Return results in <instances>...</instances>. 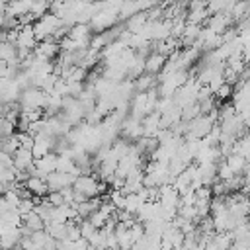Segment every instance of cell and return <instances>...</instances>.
<instances>
[{"label": "cell", "mask_w": 250, "mask_h": 250, "mask_svg": "<svg viewBox=\"0 0 250 250\" xmlns=\"http://www.w3.org/2000/svg\"><path fill=\"white\" fill-rule=\"evenodd\" d=\"M137 12H139L137 0H123V4L117 8V20H127Z\"/></svg>", "instance_id": "cell-13"}, {"label": "cell", "mask_w": 250, "mask_h": 250, "mask_svg": "<svg viewBox=\"0 0 250 250\" xmlns=\"http://www.w3.org/2000/svg\"><path fill=\"white\" fill-rule=\"evenodd\" d=\"M53 139L55 137H49V135H33V145H31V154L33 158H39L47 152H53Z\"/></svg>", "instance_id": "cell-8"}, {"label": "cell", "mask_w": 250, "mask_h": 250, "mask_svg": "<svg viewBox=\"0 0 250 250\" xmlns=\"http://www.w3.org/2000/svg\"><path fill=\"white\" fill-rule=\"evenodd\" d=\"M23 188L29 191L31 197H45V195L49 193V188H47L45 178L35 176V174H29V176H27V180L23 182Z\"/></svg>", "instance_id": "cell-7"}, {"label": "cell", "mask_w": 250, "mask_h": 250, "mask_svg": "<svg viewBox=\"0 0 250 250\" xmlns=\"http://www.w3.org/2000/svg\"><path fill=\"white\" fill-rule=\"evenodd\" d=\"M225 162H227V166L230 168V172L234 176L246 174V168H248V160L246 158H242L238 154H229V156H225Z\"/></svg>", "instance_id": "cell-11"}, {"label": "cell", "mask_w": 250, "mask_h": 250, "mask_svg": "<svg viewBox=\"0 0 250 250\" xmlns=\"http://www.w3.org/2000/svg\"><path fill=\"white\" fill-rule=\"evenodd\" d=\"M74 174H68V172H51L47 178H45V182H47V188H49V191H61L62 188H70L72 186V182H74Z\"/></svg>", "instance_id": "cell-4"}, {"label": "cell", "mask_w": 250, "mask_h": 250, "mask_svg": "<svg viewBox=\"0 0 250 250\" xmlns=\"http://www.w3.org/2000/svg\"><path fill=\"white\" fill-rule=\"evenodd\" d=\"M72 189L76 193H80L84 199H90V197L102 195L107 189V184L100 182L94 174H78L74 178V182H72Z\"/></svg>", "instance_id": "cell-1"}, {"label": "cell", "mask_w": 250, "mask_h": 250, "mask_svg": "<svg viewBox=\"0 0 250 250\" xmlns=\"http://www.w3.org/2000/svg\"><path fill=\"white\" fill-rule=\"evenodd\" d=\"M146 21H148V20H146V12H137V14H133L131 18H127V20H125L123 29H125V31H129V33H139V31H141V27H143Z\"/></svg>", "instance_id": "cell-10"}, {"label": "cell", "mask_w": 250, "mask_h": 250, "mask_svg": "<svg viewBox=\"0 0 250 250\" xmlns=\"http://www.w3.org/2000/svg\"><path fill=\"white\" fill-rule=\"evenodd\" d=\"M16 49H21V51H33L37 41H35V35H33V29L31 25H20L18 27V35H16Z\"/></svg>", "instance_id": "cell-5"}, {"label": "cell", "mask_w": 250, "mask_h": 250, "mask_svg": "<svg viewBox=\"0 0 250 250\" xmlns=\"http://www.w3.org/2000/svg\"><path fill=\"white\" fill-rule=\"evenodd\" d=\"M78 230H80V238H84V240H90L94 234H96V227L88 221V219H82L80 223H78Z\"/></svg>", "instance_id": "cell-16"}, {"label": "cell", "mask_w": 250, "mask_h": 250, "mask_svg": "<svg viewBox=\"0 0 250 250\" xmlns=\"http://www.w3.org/2000/svg\"><path fill=\"white\" fill-rule=\"evenodd\" d=\"M21 227L23 229H27L29 232H35V230H43V221H41V217L37 215V213H27V215H23L21 217Z\"/></svg>", "instance_id": "cell-12"}, {"label": "cell", "mask_w": 250, "mask_h": 250, "mask_svg": "<svg viewBox=\"0 0 250 250\" xmlns=\"http://www.w3.org/2000/svg\"><path fill=\"white\" fill-rule=\"evenodd\" d=\"M47 104V94L39 88H25L20 92V98H18V105L20 109H43Z\"/></svg>", "instance_id": "cell-2"}, {"label": "cell", "mask_w": 250, "mask_h": 250, "mask_svg": "<svg viewBox=\"0 0 250 250\" xmlns=\"http://www.w3.org/2000/svg\"><path fill=\"white\" fill-rule=\"evenodd\" d=\"M229 250H236V248H234V246H230V248H229Z\"/></svg>", "instance_id": "cell-17"}, {"label": "cell", "mask_w": 250, "mask_h": 250, "mask_svg": "<svg viewBox=\"0 0 250 250\" xmlns=\"http://www.w3.org/2000/svg\"><path fill=\"white\" fill-rule=\"evenodd\" d=\"M55 170H57V154L55 152H47V154H43L39 158H33V168L29 170V174L47 178Z\"/></svg>", "instance_id": "cell-3"}, {"label": "cell", "mask_w": 250, "mask_h": 250, "mask_svg": "<svg viewBox=\"0 0 250 250\" xmlns=\"http://www.w3.org/2000/svg\"><path fill=\"white\" fill-rule=\"evenodd\" d=\"M133 86H135V90H137V92H146V90L154 88V76H152V74L143 72L141 76H137V78L133 80Z\"/></svg>", "instance_id": "cell-14"}, {"label": "cell", "mask_w": 250, "mask_h": 250, "mask_svg": "<svg viewBox=\"0 0 250 250\" xmlns=\"http://www.w3.org/2000/svg\"><path fill=\"white\" fill-rule=\"evenodd\" d=\"M178 250H184V248H178Z\"/></svg>", "instance_id": "cell-18"}, {"label": "cell", "mask_w": 250, "mask_h": 250, "mask_svg": "<svg viewBox=\"0 0 250 250\" xmlns=\"http://www.w3.org/2000/svg\"><path fill=\"white\" fill-rule=\"evenodd\" d=\"M232 90H234V86L232 84H229V82H223L217 90H215V94H213V98L221 104V102H227L230 96H232Z\"/></svg>", "instance_id": "cell-15"}, {"label": "cell", "mask_w": 250, "mask_h": 250, "mask_svg": "<svg viewBox=\"0 0 250 250\" xmlns=\"http://www.w3.org/2000/svg\"><path fill=\"white\" fill-rule=\"evenodd\" d=\"M12 166L16 170H25L29 172L33 168V154L29 148H23V146H18L12 154Z\"/></svg>", "instance_id": "cell-6"}, {"label": "cell", "mask_w": 250, "mask_h": 250, "mask_svg": "<svg viewBox=\"0 0 250 250\" xmlns=\"http://www.w3.org/2000/svg\"><path fill=\"white\" fill-rule=\"evenodd\" d=\"M164 62H166V57H164V55H158V53L152 51V53H148V55L145 57V72L156 76V74L162 70Z\"/></svg>", "instance_id": "cell-9"}]
</instances>
